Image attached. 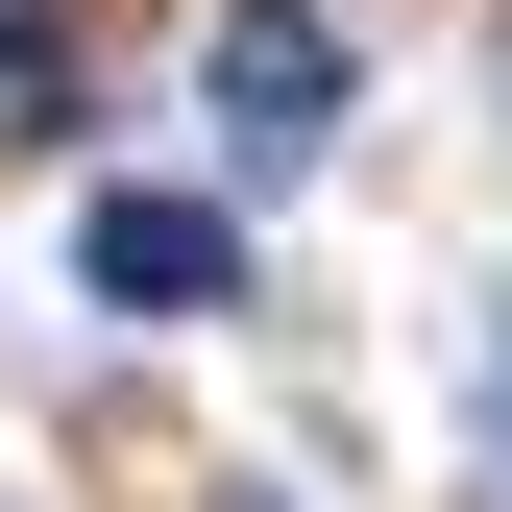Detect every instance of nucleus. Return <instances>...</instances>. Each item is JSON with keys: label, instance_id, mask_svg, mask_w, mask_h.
<instances>
[{"label": "nucleus", "instance_id": "1", "mask_svg": "<svg viewBox=\"0 0 512 512\" xmlns=\"http://www.w3.org/2000/svg\"><path fill=\"white\" fill-rule=\"evenodd\" d=\"M196 98H220V171H244V196H293V171L342 147V25H317V0H220V25H196Z\"/></svg>", "mask_w": 512, "mask_h": 512}, {"label": "nucleus", "instance_id": "2", "mask_svg": "<svg viewBox=\"0 0 512 512\" xmlns=\"http://www.w3.org/2000/svg\"><path fill=\"white\" fill-rule=\"evenodd\" d=\"M74 269H98L122 317H220V293H244V220H220V196H98Z\"/></svg>", "mask_w": 512, "mask_h": 512}, {"label": "nucleus", "instance_id": "3", "mask_svg": "<svg viewBox=\"0 0 512 512\" xmlns=\"http://www.w3.org/2000/svg\"><path fill=\"white\" fill-rule=\"evenodd\" d=\"M0 122H74V49H25V25H0Z\"/></svg>", "mask_w": 512, "mask_h": 512}]
</instances>
